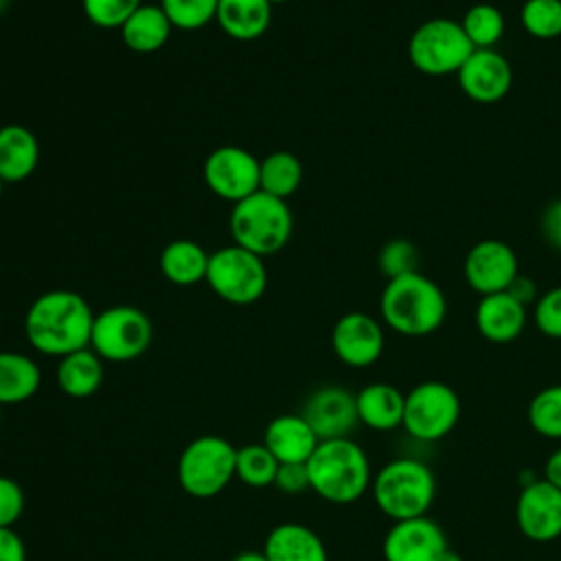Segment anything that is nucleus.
<instances>
[{"label": "nucleus", "instance_id": "58836bf2", "mask_svg": "<svg viewBox=\"0 0 561 561\" xmlns=\"http://www.w3.org/2000/svg\"><path fill=\"white\" fill-rule=\"evenodd\" d=\"M541 232L543 239L561 252V197L552 199L541 213Z\"/></svg>", "mask_w": 561, "mask_h": 561}, {"label": "nucleus", "instance_id": "c756f323", "mask_svg": "<svg viewBox=\"0 0 561 561\" xmlns=\"http://www.w3.org/2000/svg\"><path fill=\"white\" fill-rule=\"evenodd\" d=\"M278 465L280 462L274 458V454L263 443H252V445H243L237 449L234 476L252 489H263V486L274 484Z\"/></svg>", "mask_w": 561, "mask_h": 561}, {"label": "nucleus", "instance_id": "a18cd8bd", "mask_svg": "<svg viewBox=\"0 0 561 561\" xmlns=\"http://www.w3.org/2000/svg\"><path fill=\"white\" fill-rule=\"evenodd\" d=\"M7 4H9V0H0V13L7 9Z\"/></svg>", "mask_w": 561, "mask_h": 561}, {"label": "nucleus", "instance_id": "1a4fd4ad", "mask_svg": "<svg viewBox=\"0 0 561 561\" xmlns=\"http://www.w3.org/2000/svg\"><path fill=\"white\" fill-rule=\"evenodd\" d=\"M208 287L230 305H252L267 287L263 256L232 243L215 250L208 256Z\"/></svg>", "mask_w": 561, "mask_h": 561}, {"label": "nucleus", "instance_id": "f257e3e1", "mask_svg": "<svg viewBox=\"0 0 561 561\" xmlns=\"http://www.w3.org/2000/svg\"><path fill=\"white\" fill-rule=\"evenodd\" d=\"M94 311L70 289H50L33 300L24 318L28 344L50 357H64L90 346Z\"/></svg>", "mask_w": 561, "mask_h": 561}, {"label": "nucleus", "instance_id": "2f4dec72", "mask_svg": "<svg viewBox=\"0 0 561 561\" xmlns=\"http://www.w3.org/2000/svg\"><path fill=\"white\" fill-rule=\"evenodd\" d=\"M522 28L535 39L561 35V0H524L519 9Z\"/></svg>", "mask_w": 561, "mask_h": 561}, {"label": "nucleus", "instance_id": "4be33fe9", "mask_svg": "<svg viewBox=\"0 0 561 561\" xmlns=\"http://www.w3.org/2000/svg\"><path fill=\"white\" fill-rule=\"evenodd\" d=\"M39 162V142L24 125L0 127V178L7 182L26 180Z\"/></svg>", "mask_w": 561, "mask_h": 561}, {"label": "nucleus", "instance_id": "0eeeda50", "mask_svg": "<svg viewBox=\"0 0 561 561\" xmlns=\"http://www.w3.org/2000/svg\"><path fill=\"white\" fill-rule=\"evenodd\" d=\"M473 53L460 22L451 18H432L419 24L408 42L410 64L430 77L456 75Z\"/></svg>", "mask_w": 561, "mask_h": 561}, {"label": "nucleus", "instance_id": "423d86ee", "mask_svg": "<svg viewBox=\"0 0 561 561\" xmlns=\"http://www.w3.org/2000/svg\"><path fill=\"white\" fill-rule=\"evenodd\" d=\"M237 469V447L215 434L193 438L178 458V482L182 491L197 500L219 495Z\"/></svg>", "mask_w": 561, "mask_h": 561}, {"label": "nucleus", "instance_id": "de8ad7c7", "mask_svg": "<svg viewBox=\"0 0 561 561\" xmlns=\"http://www.w3.org/2000/svg\"><path fill=\"white\" fill-rule=\"evenodd\" d=\"M2 188H4V180L0 178V195H2Z\"/></svg>", "mask_w": 561, "mask_h": 561}, {"label": "nucleus", "instance_id": "ea45409f", "mask_svg": "<svg viewBox=\"0 0 561 561\" xmlns=\"http://www.w3.org/2000/svg\"><path fill=\"white\" fill-rule=\"evenodd\" d=\"M0 561H26L24 541L13 528H0Z\"/></svg>", "mask_w": 561, "mask_h": 561}, {"label": "nucleus", "instance_id": "5701e85b", "mask_svg": "<svg viewBox=\"0 0 561 561\" xmlns=\"http://www.w3.org/2000/svg\"><path fill=\"white\" fill-rule=\"evenodd\" d=\"M215 20L232 39L250 42L270 28L272 4L267 0H219Z\"/></svg>", "mask_w": 561, "mask_h": 561}, {"label": "nucleus", "instance_id": "bb28decb", "mask_svg": "<svg viewBox=\"0 0 561 561\" xmlns=\"http://www.w3.org/2000/svg\"><path fill=\"white\" fill-rule=\"evenodd\" d=\"M208 256L210 254L199 243L175 239L160 252V272L173 285H195L206 278Z\"/></svg>", "mask_w": 561, "mask_h": 561}, {"label": "nucleus", "instance_id": "cd10ccee", "mask_svg": "<svg viewBox=\"0 0 561 561\" xmlns=\"http://www.w3.org/2000/svg\"><path fill=\"white\" fill-rule=\"evenodd\" d=\"M302 182V164L289 151H274L261 160L259 191L285 199L298 191Z\"/></svg>", "mask_w": 561, "mask_h": 561}, {"label": "nucleus", "instance_id": "e433bc0d", "mask_svg": "<svg viewBox=\"0 0 561 561\" xmlns=\"http://www.w3.org/2000/svg\"><path fill=\"white\" fill-rule=\"evenodd\" d=\"M24 513V491L22 486L0 476V528H11Z\"/></svg>", "mask_w": 561, "mask_h": 561}, {"label": "nucleus", "instance_id": "c85d7f7f", "mask_svg": "<svg viewBox=\"0 0 561 561\" xmlns=\"http://www.w3.org/2000/svg\"><path fill=\"white\" fill-rule=\"evenodd\" d=\"M460 26L473 48H495L506 28L502 11L491 2L471 4L462 15Z\"/></svg>", "mask_w": 561, "mask_h": 561}, {"label": "nucleus", "instance_id": "c03bdc74", "mask_svg": "<svg viewBox=\"0 0 561 561\" xmlns=\"http://www.w3.org/2000/svg\"><path fill=\"white\" fill-rule=\"evenodd\" d=\"M436 561H462V557L458 552H454L451 548H447V550L440 552V557Z\"/></svg>", "mask_w": 561, "mask_h": 561}, {"label": "nucleus", "instance_id": "a211bd4d", "mask_svg": "<svg viewBox=\"0 0 561 561\" xmlns=\"http://www.w3.org/2000/svg\"><path fill=\"white\" fill-rule=\"evenodd\" d=\"M478 333L493 344H508L517 340L528 320V307L515 300L508 291H497L489 296H480L476 313Z\"/></svg>", "mask_w": 561, "mask_h": 561}, {"label": "nucleus", "instance_id": "09e8293b", "mask_svg": "<svg viewBox=\"0 0 561 561\" xmlns=\"http://www.w3.org/2000/svg\"><path fill=\"white\" fill-rule=\"evenodd\" d=\"M0 419H2V405H0Z\"/></svg>", "mask_w": 561, "mask_h": 561}, {"label": "nucleus", "instance_id": "37998d69", "mask_svg": "<svg viewBox=\"0 0 561 561\" xmlns=\"http://www.w3.org/2000/svg\"><path fill=\"white\" fill-rule=\"evenodd\" d=\"M232 561H267V557L261 552H254V550H245V552H239L232 557Z\"/></svg>", "mask_w": 561, "mask_h": 561}, {"label": "nucleus", "instance_id": "412c9836", "mask_svg": "<svg viewBox=\"0 0 561 561\" xmlns=\"http://www.w3.org/2000/svg\"><path fill=\"white\" fill-rule=\"evenodd\" d=\"M357 419L375 432H392L403 425L405 394L386 381L366 383L357 394Z\"/></svg>", "mask_w": 561, "mask_h": 561}, {"label": "nucleus", "instance_id": "6e6552de", "mask_svg": "<svg viewBox=\"0 0 561 561\" xmlns=\"http://www.w3.org/2000/svg\"><path fill=\"white\" fill-rule=\"evenodd\" d=\"M153 337L149 316L131 305H114L94 316L90 348L107 362H131L140 357Z\"/></svg>", "mask_w": 561, "mask_h": 561}, {"label": "nucleus", "instance_id": "f3484780", "mask_svg": "<svg viewBox=\"0 0 561 561\" xmlns=\"http://www.w3.org/2000/svg\"><path fill=\"white\" fill-rule=\"evenodd\" d=\"M447 548L443 528L427 515L392 522L381 546L386 561H436Z\"/></svg>", "mask_w": 561, "mask_h": 561}, {"label": "nucleus", "instance_id": "ddd939ff", "mask_svg": "<svg viewBox=\"0 0 561 561\" xmlns=\"http://www.w3.org/2000/svg\"><path fill=\"white\" fill-rule=\"evenodd\" d=\"M519 533L537 543L561 537V489L548 480H533L522 486L515 504Z\"/></svg>", "mask_w": 561, "mask_h": 561}, {"label": "nucleus", "instance_id": "b1692460", "mask_svg": "<svg viewBox=\"0 0 561 561\" xmlns=\"http://www.w3.org/2000/svg\"><path fill=\"white\" fill-rule=\"evenodd\" d=\"M55 377L64 394L72 399H85L101 388L103 359L90 346L72 351L59 357Z\"/></svg>", "mask_w": 561, "mask_h": 561}, {"label": "nucleus", "instance_id": "49530a36", "mask_svg": "<svg viewBox=\"0 0 561 561\" xmlns=\"http://www.w3.org/2000/svg\"><path fill=\"white\" fill-rule=\"evenodd\" d=\"M267 2L274 7V4H283V2H287V0H267Z\"/></svg>", "mask_w": 561, "mask_h": 561}, {"label": "nucleus", "instance_id": "f8f14e48", "mask_svg": "<svg viewBox=\"0 0 561 561\" xmlns=\"http://www.w3.org/2000/svg\"><path fill=\"white\" fill-rule=\"evenodd\" d=\"M467 285L480 294L506 291L513 278L519 274V261L515 250L502 239H480L469 248L462 263Z\"/></svg>", "mask_w": 561, "mask_h": 561}, {"label": "nucleus", "instance_id": "7c9ffc66", "mask_svg": "<svg viewBox=\"0 0 561 561\" xmlns=\"http://www.w3.org/2000/svg\"><path fill=\"white\" fill-rule=\"evenodd\" d=\"M530 427L546 438H561V383L541 388L526 410Z\"/></svg>", "mask_w": 561, "mask_h": 561}, {"label": "nucleus", "instance_id": "20e7f679", "mask_svg": "<svg viewBox=\"0 0 561 561\" xmlns=\"http://www.w3.org/2000/svg\"><path fill=\"white\" fill-rule=\"evenodd\" d=\"M377 508L392 522L427 515L436 497L434 471L416 458H394L386 462L370 482Z\"/></svg>", "mask_w": 561, "mask_h": 561}, {"label": "nucleus", "instance_id": "39448f33", "mask_svg": "<svg viewBox=\"0 0 561 561\" xmlns=\"http://www.w3.org/2000/svg\"><path fill=\"white\" fill-rule=\"evenodd\" d=\"M291 230L294 217L289 204L270 193L256 191L232 206V241L259 256H270L283 250L291 237Z\"/></svg>", "mask_w": 561, "mask_h": 561}, {"label": "nucleus", "instance_id": "393cba45", "mask_svg": "<svg viewBox=\"0 0 561 561\" xmlns=\"http://www.w3.org/2000/svg\"><path fill=\"white\" fill-rule=\"evenodd\" d=\"M118 31L129 50L156 53L167 44L173 26L160 4H140Z\"/></svg>", "mask_w": 561, "mask_h": 561}, {"label": "nucleus", "instance_id": "a19ab883", "mask_svg": "<svg viewBox=\"0 0 561 561\" xmlns=\"http://www.w3.org/2000/svg\"><path fill=\"white\" fill-rule=\"evenodd\" d=\"M506 291H508L515 300H519L524 307L535 305L537 298H539V287H537V283H535L530 276H524V274H517V276L513 278V283L508 285Z\"/></svg>", "mask_w": 561, "mask_h": 561}, {"label": "nucleus", "instance_id": "7ed1b4c3", "mask_svg": "<svg viewBox=\"0 0 561 561\" xmlns=\"http://www.w3.org/2000/svg\"><path fill=\"white\" fill-rule=\"evenodd\" d=\"M311 491L331 504L357 502L373 482L370 460L353 438L320 440L307 460Z\"/></svg>", "mask_w": 561, "mask_h": 561}, {"label": "nucleus", "instance_id": "9b49d317", "mask_svg": "<svg viewBox=\"0 0 561 561\" xmlns=\"http://www.w3.org/2000/svg\"><path fill=\"white\" fill-rule=\"evenodd\" d=\"M259 167L261 160L248 149L224 145L208 153L202 171L206 186L217 197L237 204L259 191Z\"/></svg>", "mask_w": 561, "mask_h": 561}, {"label": "nucleus", "instance_id": "c9c22d12", "mask_svg": "<svg viewBox=\"0 0 561 561\" xmlns=\"http://www.w3.org/2000/svg\"><path fill=\"white\" fill-rule=\"evenodd\" d=\"M533 322L546 337L561 340V285L539 294L533 305Z\"/></svg>", "mask_w": 561, "mask_h": 561}, {"label": "nucleus", "instance_id": "2eb2a0df", "mask_svg": "<svg viewBox=\"0 0 561 561\" xmlns=\"http://www.w3.org/2000/svg\"><path fill=\"white\" fill-rule=\"evenodd\" d=\"M331 346L335 357L351 368H366L375 364L386 346L383 327L364 311L344 313L331 331Z\"/></svg>", "mask_w": 561, "mask_h": 561}, {"label": "nucleus", "instance_id": "f03ea898", "mask_svg": "<svg viewBox=\"0 0 561 561\" xmlns=\"http://www.w3.org/2000/svg\"><path fill=\"white\" fill-rule=\"evenodd\" d=\"M379 313L388 329L405 337L438 331L447 316L443 289L421 272L390 278L379 298Z\"/></svg>", "mask_w": 561, "mask_h": 561}, {"label": "nucleus", "instance_id": "72a5a7b5", "mask_svg": "<svg viewBox=\"0 0 561 561\" xmlns=\"http://www.w3.org/2000/svg\"><path fill=\"white\" fill-rule=\"evenodd\" d=\"M419 263H421L419 248L403 237H394L386 241L377 254V265L388 280L403 274L419 272Z\"/></svg>", "mask_w": 561, "mask_h": 561}, {"label": "nucleus", "instance_id": "79ce46f5", "mask_svg": "<svg viewBox=\"0 0 561 561\" xmlns=\"http://www.w3.org/2000/svg\"><path fill=\"white\" fill-rule=\"evenodd\" d=\"M543 480H548L550 484H554L557 489H561V447L554 449L546 465H543Z\"/></svg>", "mask_w": 561, "mask_h": 561}, {"label": "nucleus", "instance_id": "a878e982", "mask_svg": "<svg viewBox=\"0 0 561 561\" xmlns=\"http://www.w3.org/2000/svg\"><path fill=\"white\" fill-rule=\"evenodd\" d=\"M42 383L35 359L18 351H0V405L28 401Z\"/></svg>", "mask_w": 561, "mask_h": 561}, {"label": "nucleus", "instance_id": "4c0bfd02", "mask_svg": "<svg viewBox=\"0 0 561 561\" xmlns=\"http://www.w3.org/2000/svg\"><path fill=\"white\" fill-rule=\"evenodd\" d=\"M274 486L287 495H298L305 493L309 486V473H307V462H285L278 465Z\"/></svg>", "mask_w": 561, "mask_h": 561}, {"label": "nucleus", "instance_id": "f704fd0d", "mask_svg": "<svg viewBox=\"0 0 561 561\" xmlns=\"http://www.w3.org/2000/svg\"><path fill=\"white\" fill-rule=\"evenodd\" d=\"M142 0H81L85 18L99 28H121Z\"/></svg>", "mask_w": 561, "mask_h": 561}, {"label": "nucleus", "instance_id": "473e14b6", "mask_svg": "<svg viewBox=\"0 0 561 561\" xmlns=\"http://www.w3.org/2000/svg\"><path fill=\"white\" fill-rule=\"evenodd\" d=\"M219 0H160L173 28L197 31L204 28L217 15Z\"/></svg>", "mask_w": 561, "mask_h": 561}, {"label": "nucleus", "instance_id": "6ab92c4d", "mask_svg": "<svg viewBox=\"0 0 561 561\" xmlns=\"http://www.w3.org/2000/svg\"><path fill=\"white\" fill-rule=\"evenodd\" d=\"M318 443L320 438L302 419V414L274 416L263 432V445L274 454L280 465L307 462Z\"/></svg>", "mask_w": 561, "mask_h": 561}, {"label": "nucleus", "instance_id": "9d476101", "mask_svg": "<svg viewBox=\"0 0 561 561\" xmlns=\"http://www.w3.org/2000/svg\"><path fill=\"white\" fill-rule=\"evenodd\" d=\"M460 421V397L445 381H421L405 394L403 430L421 443L445 438Z\"/></svg>", "mask_w": 561, "mask_h": 561}, {"label": "nucleus", "instance_id": "4468645a", "mask_svg": "<svg viewBox=\"0 0 561 561\" xmlns=\"http://www.w3.org/2000/svg\"><path fill=\"white\" fill-rule=\"evenodd\" d=\"M458 85L467 99L491 105L502 101L513 85L511 61L495 48H473L456 72Z\"/></svg>", "mask_w": 561, "mask_h": 561}, {"label": "nucleus", "instance_id": "dca6fc26", "mask_svg": "<svg viewBox=\"0 0 561 561\" xmlns=\"http://www.w3.org/2000/svg\"><path fill=\"white\" fill-rule=\"evenodd\" d=\"M300 414L320 440L346 438L359 423L355 394L342 386H322L313 390Z\"/></svg>", "mask_w": 561, "mask_h": 561}, {"label": "nucleus", "instance_id": "aec40b11", "mask_svg": "<svg viewBox=\"0 0 561 561\" xmlns=\"http://www.w3.org/2000/svg\"><path fill=\"white\" fill-rule=\"evenodd\" d=\"M263 554L267 561H329L320 535L298 522L274 526L265 537Z\"/></svg>", "mask_w": 561, "mask_h": 561}]
</instances>
